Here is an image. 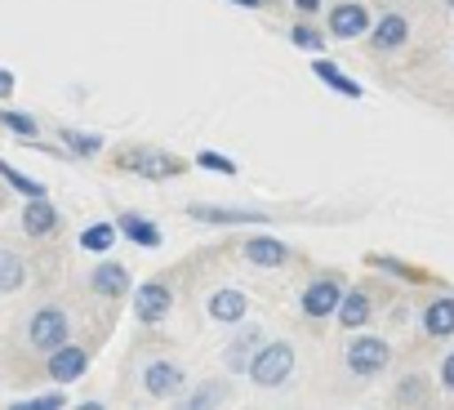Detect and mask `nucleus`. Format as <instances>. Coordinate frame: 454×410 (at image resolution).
<instances>
[{
	"label": "nucleus",
	"instance_id": "obj_1",
	"mask_svg": "<svg viewBox=\"0 0 454 410\" xmlns=\"http://www.w3.org/2000/svg\"><path fill=\"white\" fill-rule=\"evenodd\" d=\"M290 370H294V348L290 343H263L259 352H254V361H250V379L254 383H263V388H277V383H286L290 379Z\"/></svg>",
	"mask_w": 454,
	"mask_h": 410
},
{
	"label": "nucleus",
	"instance_id": "obj_2",
	"mask_svg": "<svg viewBox=\"0 0 454 410\" xmlns=\"http://www.w3.org/2000/svg\"><path fill=\"white\" fill-rule=\"evenodd\" d=\"M116 165L129 170V174H143V178H152V183L178 178V174L187 170V161H183V156H169V152H121Z\"/></svg>",
	"mask_w": 454,
	"mask_h": 410
},
{
	"label": "nucleus",
	"instance_id": "obj_3",
	"mask_svg": "<svg viewBox=\"0 0 454 410\" xmlns=\"http://www.w3.org/2000/svg\"><path fill=\"white\" fill-rule=\"evenodd\" d=\"M67 317L59 312V308H41L36 317H32V348H41V352H54V348H63L67 343Z\"/></svg>",
	"mask_w": 454,
	"mask_h": 410
},
{
	"label": "nucleus",
	"instance_id": "obj_4",
	"mask_svg": "<svg viewBox=\"0 0 454 410\" xmlns=\"http://www.w3.org/2000/svg\"><path fill=\"white\" fill-rule=\"evenodd\" d=\"M392 361V348H387V339H379V335H361V339H352V348H348V366L356 370V375H374V370H383Z\"/></svg>",
	"mask_w": 454,
	"mask_h": 410
},
{
	"label": "nucleus",
	"instance_id": "obj_5",
	"mask_svg": "<svg viewBox=\"0 0 454 410\" xmlns=\"http://www.w3.org/2000/svg\"><path fill=\"white\" fill-rule=\"evenodd\" d=\"M339 304H343V290H339L334 277H321V281H312V286L303 290V317H312V321L339 312Z\"/></svg>",
	"mask_w": 454,
	"mask_h": 410
},
{
	"label": "nucleus",
	"instance_id": "obj_6",
	"mask_svg": "<svg viewBox=\"0 0 454 410\" xmlns=\"http://www.w3.org/2000/svg\"><path fill=\"white\" fill-rule=\"evenodd\" d=\"M365 32H370V10H365V5H356V0H343V5H334V14H330V36L356 41V36H365Z\"/></svg>",
	"mask_w": 454,
	"mask_h": 410
},
{
	"label": "nucleus",
	"instance_id": "obj_7",
	"mask_svg": "<svg viewBox=\"0 0 454 410\" xmlns=\"http://www.w3.org/2000/svg\"><path fill=\"white\" fill-rule=\"evenodd\" d=\"M85 366H90V352L85 348H72V343H63V348H54L50 352V379L54 383H72V379H81L85 375Z\"/></svg>",
	"mask_w": 454,
	"mask_h": 410
},
{
	"label": "nucleus",
	"instance_id": "obj_8",
	"mask_svg": "<svg viewBox=\"0 0 454 410\" xmlns=\"http://www.w3.org/2000/svg\"><path fill=\"white\" fill-rule=\"evenodd\" d=\"M169 304H174L169 286H160V281H147V286L138 290V299H134V312H138V321H143V326H156V321L169 312Z\"/></svg>",
	"mask_w": 454,
	"mask_h": 410
},
{
	"label": "nucleus",
	"instance_id": "obj_9",
	"mask_svg": "<svg viewBox=\"0 0 454 410\" xmlns=\"http://www.w3.org/2000/svg\"><path fill=\"white\" fill-rule=\"evenodd\" d=\"M187 215L196 224H268L263 210H227V205H192Z\"/></svg>",
	"mask_w": 454,
	"mask_h": 410
},
{
	"label": "nucleus",
	"instance_id": "obj_10",
	"mask_svg": "<svg viewBox=\"0 0 454 410\" xmlns=\"http://www.w3.org/2000/svg\"><path fill=\"white\" fill-rule=\"evenodd\" d=\"M405 36H410V23H405L401 14H383V23L370 32V50L392 54V50H401V45H405Z\"/></svg>",
	"mask_w": 454,
	"mask_h": 410
},
{
	"label": "nucleus",
	"instance_id": "obj_11",
	"mask_svg": "<svg viewBox=\"0 0 454 410\" xmlns=\"http://www.w3.org/2000/svg\"><path fill=\"white\" fill-rule=\"evenodd\" d=\"M143 383H147L152 397H174V392L183 388V370H178L174 361H152V366L143 370Z\"/></svg>",
	"mask_w": 454,
	"mask_h": 410
},
{
	"label": "nucleus",
	"instance_id": "obj_12",
	"mask_svg": "<svg viewBox=\"0 0 454 410\" xmlns=\"http://www.w3.org/2000/svg\"><path fill=\"white\" fill-rule=\"evenodd\" d=\"M246 259H250L254 268H281V264L290 259V250H286V241H277V237H250V241H246Z\"/></svg>",
	"mask_w": 454,
	"mask_h": 410
},
{
	"label": "nucleus",
	"instance_id": "obj_13",
	"mask_svg": "<svg viewBox=\"0 0 454 410\" xmlns=\"http://www.w3.org/2000/svg\"><path fill=\"white\" fill-rule=\"evenodd\" d=\"M423 330L432 335V339H450L454 335V299L445 295V299H432L427 308H423Z\"/></svg>",
	"mask_w": 454,
	"mask_h": 410
},
{
	"label": "nucleus",
	"instance_id": "obj_14",
	"mask_svg": "<svg viewBox=\"0 0 454 410\" xmlns=\"http://www.w3.org/2000/svg\"><path fill=\"white\" fill-rule=\"evenodd\" d=\"M23 228H27V237H50L59 228V210H54L45 196H36L27 210H23Z\"/></svg>",
	"mask_w": 454,
	"mask_h": 410
},
{
	"label": "nucleus",
	"instance_id": "obj_15",
	"mask_svg": "<svg viewBox=\"0 0 454 410\" xmlns=\"http://www.w3.org/2000/svg\"><path fill=\"white\" fill-rule=\"evenodd\" d=\"M246 308H250V299H246L241 290H218V295L209 299V317H214V321H227V326L241 321Z\"/></svg>",
	"mask_w": 454,
	"mask_h": 410
},
{
	"label": "nucleus",
	"instance_id": "obj_16",
	"mask_svg": "<svg viewBox=\"0 0 454 410\" xmlns=\"http://www.w3.org/2000/svg\"><path fill=\"white\" fill-rule=\"evenodd\" d=\"M94 290L107 295V299H125V295H129V272H125L121 264H98V272H94Z\"/></svg>",
	"mask_w": 454,
	"mask_h": 410
},
{
	"label": "nucleus",
	"instance_id": "obj_17",
	"mask_svg": "<svg viewBox=\"0 0 454 410\" xmlns=\"http://www.w3.org/2000/svg\"><path fill=\"white\" fill-rule=\"evenodd\" d=\"M312 72H317V76H321V81H325L334 94H343V99H361V85H356L348 72H339L330 59H312Z\"/></svg>",
	"mask_w": 454,
	"mask_h": 410
},
{
	"label": "nucleus",
	"instance_id": "obj_18",
	"mask_svg": "<svg viewBox=\"0 0 454 410\" xmlns=\"http://www.w3.org/2000/svg\"><path fill=\"white\" fill-rule=\"evenodd\" d=\"M121 233H125L134 246H143V250H156V246H160V228H156L152 219H143V215H121Z\"/></svg>",
	"mask_w": 454,
	"mask_h": 410
},
{
	"label": "nucleus",
	"instance_id": "obj_19",
	"mask_svg": "<svg viewBox=\"0 0 454 410\" xmlns=\"http://www.w3.org/2000/svg\"><path fill=\"white\" fill-rule=\"evenodd\" d=\"M339 321H343V330H361V326L370 321V299H365L361 290L343 295V304H339Z\"/></svg>",
	"mask_w": 454,
	"mask_h": 410
},
{
	"label": "nucleus",
	"instance_id": "obj_20",
	"mask_svg": "<svg viewBox=\"0 0 454 410\" xmlns=\"http://www.w3.org/2000/svg\"><path fill=\"white\" fill-rule=\"evenodd\" d=\"M116 233H121V224H94V228L81 233V250H90V255H107L112 241H116Z\"/></svg>",
	"mask_w": 454,
	"mask_h": 410
},
{
	"label": "nucleus",
	"instance_id": "obj_21",
	"mask_svg": "<svg viewBox=\"0 0 454 410\" xmlns=\"http://www.w3.org/2000/svg\"><path fill=\"white\" fill-rule=\"evenodd\" d=\"M63 147L72 156H98L103 152V138L98 134H81V130H63Z\"/></svg>",
	"mask_w": 454,
	"mask_h": 410
},
{
	"label": "nucleus",
	"instance_id": "obj_22",
	"mask_svg": "<svg viewBox=\"0 0 454 410\" xmlns=\"http://www.w3.org/2000/svg\"><path fill=\"white\" fill-rule=\"evenodd\" d=\"M0 125H5L10 134H19V138H36V134H41V125H36L32 116L14 112V107H0Z\"/></svg>",
	"mask_w": 454,
	"mask_h": 410
},
{
	"label": "nucleus",
	"instance_id": "obj_23",
	"mask_svg": "<svg viewBox=\"0 0 454 410\" xmlns=\"http://www.w3.org/2000/svg\"><path fill=\"white\" fill-rule=\"evenodd\" d=\"M19 286H23V259L5 250V255H0V290H5V295H14Z\"/></svg>",
	"mask_w": 454,
	"mask_h": 410
},
{
	"label": "nucleus",
	"instance_id": "obj_24",
	"mask_svg": "<svg viewBox=\"0 0 454 410\" xmlns=\"http://www.w3.org/2000/svg\"><path fill=\"white\" fill-rule=\"evenodd\" d=\"M0 174H5V183L14 187V192H23L27 201H36V196H45V183H36V178H27V174H19L10 161L5 165H0Z\"/></svg>",
	"mask_w": 454,
	"mask_h": 410
},
{
	"label": "nucleus",
	"instance_id": "obj_25",
	"mask_svg": "<svg viewBox=\"0 0 454 410\" xmlns=\"http://www.w3.org/2000/svg\"><path fill=\"white\" fill-rule=\"evenodd\" d=\"M196 165L200 170H218V174H237V161L223 156V152H196Z\"/></svg>",
	"mask_w": 454,
	"mask_h": 410
},
{
	"label": "nucleus",
	"instance_id": "obj_26",
	"mask_svg": "<svg viewBox=\"0 0 454 410\" xmlns=\"http://www.w3.org/2000/svg\"><path fill=\"white\" fill-rule=\"evenodd\" d=\"M250 348H259V330L241 335V339H237V348L227 352V361H232V370H246V352H250Z\"/></svg>",
	"mask_w": 454,
	"mask_h": 410
},
{
	"label": "nucleus",
	"instance_id": "obj_27",
	"mask_svg": "<svg viewBox=\"0 0 454 410\" xmlns=\"http://www.w3.org/2000/svg\"><path fill=\"white\" fill-rule=\"evenodd\" d=\"M290 41H294L299 50H321V32H317V28H308V23H299V28L290 32Z\"/></svg>",
	"mask_w": 454,
	"mask_h": 410
},
{
	"label": "nucleus",
	"instance_id": "obj_28",
	"mask_svg": "<svg viewBox=\"0 0 454 410\" xmlns=\"http://www.w3.org/2000/svg\"><path fill=\"white\" fill-rule=\"evenodd\" d=\"M370 264H374V268H387V272H401L405 281H423V272H414V268H405L401 259H383V255H370Z\"/></svg>",
	"mask_w": 454,
	"mask_h": 410
},
{
	"label": "nucleus",
	"instance_id": "obj_29",
	"mask_svg": "<svg viewBox=\"0 0 454 410\" xmlns=\"http://www.w3.org/2000/svg\"><path fill=\"white\" fill-rule=\"evenodd\" d=\"M59 406H67L59 392H45V397H32V401H19L14 410H59Z\"/></svg>",
	"mask_w": 454,
	"mask_h": 410
},
{
	"label": "nucleus",
	"instance_id": "obj_30",
	"mask_svg": "<svg viewBox=\"0 0 454 410\" xmlns=\"http://www.w3.org/2000/svg\"><path fill=\"white\" fill-rule=\"evenodd\" d=\"M223 397V383H205L196 397H192V406H209V401H218Z\"/></svg>",
	"mask_w": 454,
	"mask_h": 410
},
{
	"label": "nucleus",
	"instance_id": "obj_31",
	"mask_svg": "<svg viewBox=\"0 0 454 410\" xmlns=\"http://www.w3.org/2000/svg\"><path fill=\"white\" fill-rule=\"evenodd\" d=\"M441 379H445V388L454 392V352L445 357V366H441Z\"/></svg>",
	"mask_w": 454,
	"mask_h": 410
},
{
	"label": "nucleus",
	"instance_id": "obj_32",
	"mask_svg": "<svg viewBox=\"0 0 454 410\" xmlns=\"http://www.w3.org/2000/svg\"><path fill=\"white\" fill-rule=\"evenodd\" d=\"M14 94V72H0V99Z\"/></svg>",
	"mask_w": 454,
	"mask_h": 410
},
{
	"label": "nucleus",
	"instance_id": "obj_33",
	"mask_svg": "<svg viewBox=\"0 0 454 410\" xmlns=\"http://www.w3.org/2000/svg\"><path fill=\"white\" fill-rule=\"evenodd\" d=\"M294 5H299L303 14H317V10H321V0H294Z\"/></svg>",
	"mask_w": 454,
	"mask_h": 410
},
{
	"label": "nucleus",
	"instance_id": "obj_34",
	"mask_svg": "<svg viewBox=\"0 0 454 410\" xmlns=\"http://www.w3.org/2000/svg\"><path fill=\"white\" fill-rule=\"evenodd\" d=\"M232 5H246V10H259V5H268V0H232Z\"/></svg>",
	"mask_w": 454,
	"mask_h": 410
},
{
	"label": "nucleus",
	"instance_id": "obj_35",
	"mask_svg": "<svg viewBox=\"0 0 454 410\" xmlns=\"http://www.w3.org/2000/svg\"><path fill=\"white\" fill-rule=\"evenodd\" d=\"M450 10H454V0H450Z\"/></svg>",
	"mask_w": 454,
	"mask_h": 410
}]
</instances>
